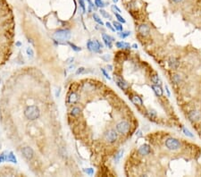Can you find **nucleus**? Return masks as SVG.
<instances>
[{"label": "nucleus", "instance_id": "obj_1", "mask_svg": "<svg viewBox=\"0 0 201 177\" xmlns=\"http://www.w3.org/2000/svg\"><path fill=\"white\" fill-rule=\"evenodd\" d=\"M53 38L58 42H66L71 39V31L68 30H60L54 34Z\"/></svg>", "mask_w": 201, "mask_h": 177}, {"label": "nucleus", "instance_id": "obj_2", "mask_svg": "<svg viewBox=\"0 0 201 177\" xmlns=\"http://www.w3.org/2000/svg\"><path fill=\"white\" fill-rule=\"evenodd\" d=\"M24 115H25V116L27 118L30 119V120H36V119H38L40 117V111L38 107L31 106V107H28L25 109Z\"/></svg>", "mask_w": 201, "mask_h": 177}, {"label": "nucleus", "instance_id": "obj_3", "mask_svg": "<svg viewBox=\"0 0 201 177\" xmlns=\"http://www.w3.org/2000/svg\"><path fill=\"white\" fill-rule=\"evenodd\" d=\"M166 147L170 150H177L181 148V143L177 139L168 138L166 141Z\"/></svg>", "mask_w": 201, "mask_h": 177}, {"label": "nucleus", "instance_id": "obj_4", "mask_svg": "<svg viewBox=\"0 0 201 177\" xmlns=\"http://www.w3.org/2000/svg\"><path fill=\"white\" fill-rule=\"evenodd\" d=\"M89 50L93 52H100V49L103 48V45L97 40H89L87 43Z\"/></svg>", "mask_w": 201, "mask_h": 177}, {"label": "nucleus", "instance_id": "obj_5", "mask_svg": "<svg viewBox=\"0 0 201 177\" xmlns=\"http://www.w3.org/2000/svg\"><path fill=\"white\" fill-rule=\"evenodd\" d=\"M129 129H130V124H129V123L125 122V121H123V122L119 123L116 125L117 132L121 134H125L126 133H128Z\"/></svg>", "mask_w": 201, "mask_h": 177}, {"label": "nucleus", "instance_id": "obj_6", "mask_svg": "<svg viewBox=\"0 0 201 177\" xmlns=\"http://www.w3.org/2000/svg\"><path fill=\"white\" fill-rule=\"evenodd\" d=\"M102 38H103V40H104V42H105V44H106V46H107V48L112 49V46H113L112 42L114 40V39L113 38V37L109 36L108 34L103 33L102 34Z\"/></svg>", "mask_w": 201, "mask_h": 177}, {"label": "nucleus", "instance_id": "obj_7", "mask_svg": "<svg viewBox=\"0 0 201 177\" xmlns=\"http://www.w3.org/2000/svg\"><path fill=\"white\" fill-rule=\"evenodd\" d=\"M106 139L110 143H113L114 142L116 139H117V133L114 131H110L106 133Z\"/></svg>", "mask_w": 201, "mask_h": 177}, {"label": "nucleus", "instance_id": "obj_8", "mask_svg": "<svg viewBox=\"0 0 201 177\" xmlns=\"http://www.w3.org/2000/svg\"><path fill=\"white\" fill-rule=\"evenodd\" d=\"M22 155L27 158V159H31V158L33 157V150L31 148H29V147H25L23 148L22 150Z\"/></svg>", "mask_w": 201, "mask_h": 177}, {"label": "nucleus", "instance_id": "obj_9", "mask_svg": "<svg viewBox=\"0 0 201 177\" xmlns=\"http://www.w3.org/2000/svg\"><path fill=\"white\" fill-rule=\"evenodd\" d=\"M150 31V28L147 24H141L139 27V32L140 33L141 36H148Z\"/></svg>", "mask_w": 201, "mask_h": 177}, {"label": "nucleus", "instance_id": "obj_10", "mask_svg": "<svg viewBox=\"0 0 201 177\" xmlns=\"http://www.w3.org/2000/svg\"><path fill=\"white\" fill-rule=\"evenodd\" d=\"M168 64H169V66L172 69H177L180 66V61L175 57H170Z\"/></svg>", "mask_w": 201, "mask_h": 177}, {"label": "nucleus", "instance_id": "obj_11", "mask_svg": "<svg viewBox=\"0 0 201 177\" xmlns=\"http://www.w3.org/2000/svg\"><path fill=\"white\" fill-rule=\"evenodd\" d=\"M150 151H151L150 147H149L148 144H144V145H142V146L139 148V152H140V154H141V155H143V156L149 154V153H150Z\"/></svg>", "mask_w": 201, "mask_h": 177}, {"label": "nucleus", "instance_id": "obj_12", "mask_svg": "<svg viewBox=\"0 0 201 177\" xmlns=\"http://www.w3.org/2000/svg\"><path fill=\"white\" fill-rule=\"evenodd\" d=\"M199 117H200V115L198 111H191L189 114V118L192 121H197L199 119Z\"/></svg>", "mask_w": 201, "mask_h": 177}, {"label": "nucleus", "instance_id": "obj_13", "mask_svg": "<svg viewBox=\"0 0 201 177\" xmlns=\"http://www.w3.org/2000/svg\"><path fill=\"white\" fill-rule=\"evenodd\" d=\"M151 88L153 89L154 92L156 93L157 96L161 97V96L163 95V90L161 89V87H160L159 85H155V84H154V85L151 86Z\"/></svg>", "mask_w": 201, "mask_h": 177}, {"label": "nucleus", "instance_id": "obj_14", "mask_svg": "<svg viewBox=\"0 0 201 177\" xmlns=\"http://www.w3.org/2000/svg\"><path fill=\"white\" fill-rule=\"evenodd\" d=\"M115 46H117L118 49H130L131 48V45L129 43L127 42H124V41H119V42H116L115 43Z\"/></svg>", "mask_w": 201, "mask_h": 177}, {"label": "nucleus", "instance_id": "obj_15", "mask_svg": "<svg viewBox=\"0 0 201 177\" xmlns=\"http://www.w3.org/2000/svg\"><path fill=\"white\" fill-rule=\"evenodd\" d=\"M117 83V85L119 86L122 90H124V89H127L128 88V84H127V82L125 81H123L122 78H120L119 80H117L116 81Z\"/></svg>", "mask_w": 201, "mask_h": 177}, {"label": "nucleus", "instance_id": "obj_16", "mask_svg": "<svg viewBox=\"0 0 201 177\" xmlns=\"http://www.w3.org/2000/svg\"><path fill=\"white\" fill-rule=\"evenodd\" d=\"M132 103L135 104V105H139V106H142L143 105L142 99L140 97H138V96H133L132 98Z\"/></svg>", "mask_w": 201, "mask_h": 177}, {"label": "nucleus", "instance_id": "obj_17", "mask_svg": "<svg viewBox=\"0 0 201 177\" xmlns=\"http://www.w3.org/2000/svg\"><path fill=\"white\" fill-rule=\"evenodd\" d=\"M6 160L8 162H13V163H17V159L15 156L13 154V152H10L8 155H6Z\"/></svg>", "mask_w": 201, "mask_h": 177}, {"label": "nucleus", "instance_id": "obj_18", "mask_svg": "<svg viewBox=\"0 0 201 177\" xmlns=\"http://www.w3.org/2000/svg\"><path fill=\"white\" fill-rule=\"evenodd\" d=\"M151 81L154 83L155 85H161V80L159 79V77H158V75H157V74H155V75H153L152 77H151Z\"/></svg>", "mask_w": 201, "mask_h": 177}, {"label": "nucleus", "instance_id": "obj_19", "mask_svg": "<svg viewBox=\"0 0 201 177\" xmlns=\"http://www.w3.org/2000/svg\"><path fill=\"white\" fill-rule=\"evenodd\" d=\"M77 100H78V95L76 93H72L69 97V102H71V103H75V102H77Z\"/></svg>", "mask_w": 201, "mask_h": 177}, {"label": "nucleus", "instance_id": "obj_20", "mask_svg": "<svg viewBox=\"0 0 201 177\" xmlns=\"http://www.w3.org/2000/svg\"><path fill=\"white\" fill-rule=\"evenodd\" d=\"M114 27V29L118 31H122L123 30V25L119 23V22H114L113 23Z\"/></svg>", "mask_w": 201, "mask_h": 177}, {"label": "nucleus", "instance_id": "obj_21", "mask_svg": "<svg viewBox=\"0 0 201 177\" xmlns=\"http://www.w3.org/2000/svg\"><path fill=\"white\" fill-rule=\"evenodd\" d=\"M123 155V150H121L118 151V152L116 153V155L114 156V161H115V162L120 161V159L122 158Z\"/></svg>", "mask_w": 201, "mask_h": 177}, {"label": "nucleus", "instance_id": "obj_22", "mask_svg": "<svg viewBox=\"0 0 201 177\" xmlns=\"http://www.w3.org/2000/svg\"><path fill=\"white\" fill-rule=\"evenodd\" d=\"M95 5L97 7H99V8H103L106 5L103 0H95Z\"/></svg>", "mask_w": 201, "mask_h": 177}, {"label": "nucleus", "instance_id": "obj_23", "mask_svg": "<svg viewBox=\"0 0 201 177\" xmlns=\"http://www.w3.org/2000/svg\"><path fill=\"white\" fill-rule=\"evenodd\" d=\"M118 35H119V37L120 38H122V39H125V38H127V37H129L130 35H131V31H120L119 33H118Z\"/></svg>", "mask_w": 201, "mask_h": 177}, {"label": "nucleus", "instance_id": "obj_24", "mask_svg": "<svg viewBox=\"0 0 201 177\" xmlns=\"http://www.w3.org/2000/svg\"><path fill=\"white\" fill-rule=\"evenodd\" d=\"M80 113V109L79 107H74V108H72V110L71 111V115H74V116L79 115Z\"/></svg>", "mask_w": 201, "mask_h": 177}, {"label": "nucleus", "instance_id": "obj_25", "mask_svg": "<svg viewBox=\"0 0 201 177\" xmlns=\"http://www.w3.org/2000/svg\"><path fill=\"white\" fill-rule=\"evenodd\" d=\"M93 18H94V21L95 22H97L98 24H100V25H104V23L102 22V20L101 19H100V18H99V16L97 14H93Z\"/></svg>", "mask_w": 201, "mask_h": 177}, {"label": "nucleus", "instance_id": "obj_26", "mask_svg": "<svg viewBox=\"0 0 201 177\" xmlns=\"http://www.w3.org/2000/svg\"><path fill=\"white\" fill-rule=\"evenodd\" d=\"M100 14H101V15L105 18H107V19H111V15L109 14L106 11L103 10V9H100Z\"/></svg>", "mask_w": 201, "mask_h": 177}, {"label": "nucleus", "instance_id": "obj_27", "mask_svg": "<svg viewBox=\"0 0 201 177\" xmlns=\"http://www.w3.org/2000/svg\"><path fill=\"white\" fill-rule=\"evenodd\" d=\"M114 14H115V17L117 18V20H118V22H120V23H126V21L124 20V18H123V16H121V15H120V14H118V13H115Z\"/></svg>", "mask_w": 201, "mask_h": 177}, {"label": "nucleus", "instance_id": "obj_28", "mask_svg": "<svg viewBox=\"0 0 201 177\" xmlns=\"http://www.w3.org/2000/svg\"><path fill=\"white\" fill-rule=\"evenodd\" d=\"M26 52H27V55H28V57L32 58L34 57V51L31 48H28L26 49Z\"/></svg>", "mask_w": 201, "mask_h": 177}, {"label": "nucleus", "instance_id": "obj_29", "mask_svg": "<svg viewBox=\"0 0 201 177\" xmlns=\"http://www.w3.org/2000/svg\"><path fill=\"white\" fill-rule=\"evenodd\" d=\"M111 8H112V10L114 11V14H115V13H118V14H121V13H122L121 9H120L119 7H118L116 5H113Z\"/></svg>", "mask_w": 201, "mask_h": 177}, {"label": "nucleus", "instance_id": "obj_30", "mask_svg": "<svg viewBox=\"0 0 201 177\" xmlns=\"http://www.w3.org/2000/svg\"><path fill=\"white\" fill-rule=\"evenodd\" d=\"M69 45H70V46L71 48L74 49V51H76V52H79V51H80L81 50V49L80 48H79V46H77L76 45H74V43H71V42H69Z\"/></svg>", "mask_w": 201, "mask_h": 177}, {"label": "nucleus", "instance_id": "obj_31", "mask_svg": "<svg viewBox=\"0 0 201 177\" xmlns=\"http://www.w3.org/2000/svg\"><path fill=\"white\" fill-rule=\"evenodd\" d=\"M182 132H183V133H185V135H187V136H189V137H191V138L193 137V134L191 133L189 131L188 129H186L185 127H183V128H182Z\"/></svg>", "mask_w": 201, "mask_h": 177}, {"label": "nucleus", "instance_id": "obj_32", "mask_svg": "<svg viewBox=\"0 0 201 177\" xmlns=\"http://www.w3.org/2000/svg\"><path fill=\"white\" fill-rule=\"evenodd\" d=\"M172 81H174L175 83H180V81H181V77H180V75H178V74H175V75H173Z\"/></svg>", "mask_w": 201, "mask_h": 177}, {"label": "nucleus", "instance_id": "obj_33", "mask_svg": "<svg viewBox=\"0 0 201 177\" xmlns=\"http://www.w3.org/2000/svg\"><path fill=\"white\" fill-rule=\"evenodd\" d=\"M84 172L89 174V175H92L94 174V169L92 168H87V169H84Z\"/></svg>", "mask_w": 201, "mask_h": 177}, {"label": "nucleus", "instance_id": "obj_34", "mask_svg": "<svg viewBox=\"0 0 201 177\" xmlns=\"http://www.w3.org/2000/svg\"><path fill=\"white\" fill-rule=\"evenodd\" d=\"M101 72H102V73L104 74V76L106 78V79H108V80H111V77L109 76V74L107 73V72L104 69V68H101Z\"/></svg>", "mask_w": 201, "mask_h": 177}, {"label": "nucleus", "instance_id": "obj_35", "mask_svg": "<svg viewBox=\"0 0 201 177\" xmlns=\"http://www.w3.org/2000/svg\"><path fill=\"white\" fill-rule=\"evenodd\" d=\"M85 72V68L84 67H80L77 71H76V74L77 75H79V74H81V73H83Z\"/></svg>", "mask_w": 201, "mask_h": 177}, {"label": "nucleus", "instance_id": "obj_36", "mask_svg": "<svg viewBox=\"0 0 201 177\" xmlns=\"http://www.w3.org/2000/svg\"><path fill=\"white\" fill-rule=\"evenodd\" d=\"M106 27L108 28V29H110V30H111L112 31H115V29H114V27H113L114 25H112V24H111L110 23H108V22H107V23H106Z\"/></svg>", "mask_w": 201, "mask_h": 177}, {"label": "nucleus", "instance_id": "obj_37", "mask_svg": "<svg viewBox=\"0 0 201 177\" xmlns=\"http://www.w3.org/2000/svg\"><path fill=\"white\" fill-rule=\"evenodd\" d=\"M5 160H6V155H5V152L1 154V156H0V163L4 162Z\"/></svg>", "mask_w": 201, "mask_h": 177}, {"label": "nucleus", "instance_id": "obj_38", "mask_svg": "<svg viewBox=\"0 0 201 177\" xmlns=\"http://www.w3.org/2000/svg\"><path fill=\"white\" fill-rule=\"evenodd\" d=\"M74 57H70V58H68V59L66 60V64H72V62H74Z\"/></svg>", "mask_w": 201, "mask_h": 177}, {"label": "nucleus", "instance_id": "obj_39", "mask_svg": "<svg viewBox=\"0 0 201 177\" xmlns=\"http://www.w3.org/2000/svg\"><path fill=\"white\" fill-rule=\"evenodd\" d=\"M102 58H103L104 60H106V61H108L109 59H110V55H104V57H102Z\"/></svg>", "mask_w": 201, "mask_h": 177}, {"label": "nucleus", "instance_id": "obj_40", "mask_svg": "<svg viewBox=\"0 0 201 177\" xmlns=\"http://www.w3.org/2000/svg\"><path fill=\"white\" fill-rule=\"evenodd\" d=\"M166 92H167L168 97H170V96H171V93H170V90H169V88H168V86H167V85L166 86Z\"/></svg>", "mask_w": 201, "mask_h": 177}, {"label": "nucleus", "instance_id": "obj_41", "mask_svg": "<svg viewBox=\"0 0 201 177\" xmlns=\"http://www.w3.org/2000/svg\"><path fill=\"white\" fill-rule=\"evenodd\" d=\"M107 68H108V70H110V71H112V70H113V66H110V64H108V66H107Z\"/></svg>", "mask_w": 201, "mask_h": 177}, {"label": "nucleus", "instance_id": "obj_42", "mask_svg": "<svg viewBox=\"0 0 201 177\" xmlns=\"http://www.w3.org/2000/svg\"><path fill=\"white\" fill-rule=\"evenodd\" d=\"M172 2H174V3H181L182 0H172Z\"/></svg>", "mask_w": 201, "mask_h": 177}, {"label": "nucleus", "instance_id": "obj_43", "mask_svg": "<svg viewBox=\"0 0 201 177\" xmlns=\"http://www.w3.org/2000/svg\"><path fill=\"white\" fill-rule=\"evenodd\" d=\"M132 46L133 49H137V48H138V45H137V44H133Z\"/></svg>", "mask_w": 201, "mask_h": 177}, {"label": "nucleus", "instance_id": "obj_44", "mask_svg": "<svg viewBox=\"0 0 201 177\" xmlns=\"http://www.w3.org/2000/svg\"><path fill=\"white\" fill-rule=\"evenodd\" d=\"M113 2H114V4H116V3L118 2V0H113Z\"/></svg>", "mask_w": 201, "mask_h": 177}, {"label": "nucleus", "instance_id": "obj_45", "mask_svg": "<svg viewBox=\"0 0 201 177\" xmlns=\"http://www.w3.org/2000/svg\"><path fill=\"white\" fill-rule=\"evenodd\" d=\"M16 45L20 46H21V43H20V42H17V43H16Z\"/></svg>", "mask_w": 201, "mask_h": 177}]
</instances>
